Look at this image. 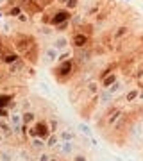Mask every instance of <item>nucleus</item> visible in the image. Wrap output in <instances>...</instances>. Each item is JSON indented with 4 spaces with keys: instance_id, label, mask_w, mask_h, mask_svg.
Listing matches in <instances>:
<instances>
[{
    "instance_id": "1",
    "label": "nucleus",
    "mask_w": 143,
    "mask_h": 161,
    "mask_svg": "<svg viewBox=\"0 0 143 161\" xmlns=\"http://www.w3.org/2000/svg\"><path fill=\"white\" fill-rule=\"evenodd\" d=\"M77 68L79 64L74 58L66 59V61H61V63H56V66H52V77L59 82V84H66L68 80L74 79V75L77 74Z\"/></svg>"
},
{
    "instance_id": "2",
    "label": "nucleus",
    "mask_w": 143,
    "mask_h": 161,
    "mask_svg": "<svg viewBox=\"0 0 143 161\" xmlns=\"http://www.w3.org/2000/svg\"><path fill=\"white\" fill-rule=\"evenodd\" d=\"M38 41L34 40V36H30V34H23V32H18V34L13 36V47H14V50L20 54V56H25L32 47L36 45Z\"/></svg>"
},
{
    "instance_id": "3",
    "label": "nucleus",
    "mask_w": 143,
    "mask_h": 161,
    "mask_svg": "<svg viewBox=\"0 0 143 161\" xmlns=\"http://www.w3.org/2000/svg\"><path fill=\"white\" fill-rule=\"evenodd\" d=\"M70 43H72V47H74V48H86V47L91 45V36H88L86 32L75 29L74 32H72Z\"/></svg>"
},
{
    "instance_id": "4",
    "label": "nucleus",
    "mask_w": 143,
    "mask_h": 161,
    "mask_svg": "<svg viewBox=\"0 0 143 161\" xmlns=\"http://www.w3.org/2000/svg\"><path fill=\"white\" fill-rule=\"evenodd\" d=\"M70 18H72V11H68L66 7H57L52 11V20H50V25L52 27H56L59 23L63 22H68Z\"/></svg>"
},
{
    "instance_id": "5",
    "label": "nucleus",
    "mask_w": 143,
    "mask_h": 161,
    "mask_svg": "<svg viewBox=\"0 0 143 161\" xmlns=\"http://www.w3.org/2000/svg\"><path fill=\"white\" fill-rule=\"evenodd\" d=\"M122 115H124V109H122V108H114V106H113V108L104 115V118H106V125H107V127H114V125H116V122L122 118Z\"/></svg>"
},
{
    "instance_id": "6",
    "label": "nucleus",
    "mask_w": 143,
    "mask_h": 161,
    "mask_svg": "<svg viewBox=\"0 0 143 161\" xmlns=\"http://www.w3.org/2000/svg\"><path fill=\"white\" fill-rule=\"evenodd\" d=\"M57 58H59V50H56L52 45L43 48V52H41V61L45 64H56Z\"/></svg>"
},
{
    "instance_id": "7",
    "label": "nucleus",
    "mask_w": 143,
    "mask_h": 161,
    "mask_svg": "<svg viewBox=\"0 0 143 161\" xmlns=\"http://www.w3.org/2000/svg\"><path fill=\"white\" fill-rule=\"evenodd\" d=\"M36 129V134H38V138L41 140H48V136H50L52 132H50V127H48V122L47 120H36V124H32Z\"/></svg>"
},
{
    "instance_id": "8",
    "label": "nucleus",
    "mask_w": 143,
    "mask_h": 161,
    "mask_svg": "<svg viewBox=\"0 0 143 161\" xmlns=\"http://www.w3.org/2000/svg\"><path fill=\"white\" fill-rule=\"evenodd\" d=\"M54 150H57L59 156H72L75 154V143L74 142H59L54 147Z\"/></svg>"
},
{
    "instance_id": "9",
    "label": "nucleus",
    "mask_w": 143,
    "mask_h": 161,
    "mask_svg": "<svg viewBox=\"0 0 143 161\" xmlns=\"http://www.w3.org/2000/svg\"><path fill=\"white\" fill-rule=\"evenodd\" d=\"M98 92H100V82H98V80H86L84 84H82V93H84V95L97 97Z\"/></svg>"
},
{
    "instance_id": "10",
    "label": "nucleus",
    "mask_w": 143,
    "mask_h": 161,
    "mask_svg": "<svg viewBox=\"0 0 143 161\" xmlns=\"http://www.w3.org/2000/svg\"><path fill=\"white\" fill-rule=\"evenodd\" d=\"M114 95L109 90H102L100 88V92H98V95H97V104L98 106H109V104H113V100H114Z\"/></svg>"
},
{
    "instance_id": "11",
    "label": "nucleus",
    "mask_w": 143,
    "mask_h": 161,
    "mask_svg": "<svg viewBox=\"0 0 143 161\" xmlns=\"http://www.w3.org/2000/svg\"><path fill=\"white\" fill-rule=\"evenodd\" d=\"M129 34H131V25H118V27L111 32V38H113V41H122Z\"/></svg>"
},
{
    "instance_id": "12",
    "label": "nucleus",
    "mask_w": 143,
    "mask_h": 161,
    "mask_svg": "<svg viewBox=\"0 0 143 161\" xmlns=\"http://www.w3.org/2000/svg\"><path fill=\"white\" fill-rule=\"evenodd\" d=\"M68 45H70V38L66 34H59L56 40L52 41V47H54L56 50H59V52L66 50V48H68Z\"/></svg>"
},
{
    "instance_id": "13",
    "label": "nucleus",
    "mask_w": 143,
    "mask_h": 161,
    "mask_svg": "<svg viewBox=\"0 0 143 161\" xmlns=\"http://www.w3.org/2000/svg\"><path fill=\"white\" fill-rule=\"evenodd\" d=\"M57 136L61 142H75L77 140V132L72 127H64L63 131H57Z\"/></svg>"
},
{
    "instance_id": "14",
    "label": "nucleus",
    "mask_w": 143,
    "mask_h": 161,
    "mask_svg": "<svg viewBox=\"0 0 143 161\" xmlns=\"http://www.w3.org/2000/svg\"><path fill=\"white\" fill-rule=\"evenodd\" d=\"M22 13H23V9H22L20 4H9V7L6 9V16L11 18V20H16Z\"/></svg>"
},
{
    "instance_id": "15",
    "label": "nucleus",
    "mask_w": 143,
    "mask_h": 161,
    "mask_svg": "<svg viewBox=\"0 0 143 161\" xmlns=\"http://www.w3.org/2000/svg\"><path fill=\"white\" fill-rule=\"evenodd\" d=\"M29 147H30V150H36V152H43V150L47 149V142L41 138H32L30 140V143H29Z\"/></svg>"
},
{
    "instance_id": "16",
    "label": "nucleus",
    "mask_w": 143,
    "mask_h": 161,
    "mask_svg": "<svg viewBox=\"0 0 143 161\" xmlns=\"http://www.w3.org/2000/svg\"><path fill=\"white\" fill-rule=\"evenodd\" d=\"M20 59H22V56H20V54H18L16 50H11V52H7L6 56L2 58V63H4V64H7V66H9V64L16 63V61H20Z\"/></svg>"
},
{
    "instance_id": "17",
    "label": "nucleus",
    "mask_w": 143,
    "mask_h": 161,
    "mask_svg": "<svg viewBox=\"0 0 143 161\" xmlns=\"http://www.w3.org/2000/svg\"><path fill=\"white\" fill-rule=\"evenodd\" d=\"M116 80H118V74L113 72V74H109L107 77H104V79L100 80V88H102V90H107L109 86H113Z\"/></svg>"
},
{
    "instance_id": "18",
    "label": "nucleus",
    "mask_w": 143,
    "mask_h": 161,
    "mask_svg": "<svg viewBox=\"0 0 143 161\" xmlns=\"http://www.w3.org/2000/svg\"><path fill=\"white\" fill-rule=\"evenodd\" d=\"M36 118H38V115H36L34 111H23L22 113V120L25 125H32V124H36Z\"/></svg>"
},
{
    "instance_id": "19",
    "label": "nucleus",
    "mask_w": 143,
    "mask_h": 161,
    "mask_svg": "<svg viewBox=\"0 0 143 161\" xmlns=\"http://www.w3.org/2000/svg\"><path fill=\"white\" fill-rule=\"evenodd\" d=\"M125 82H124V80H120V79H118V80H116V82H114V84H113V86H109L107 88V90H109V92H111V93H113V95H114V97H116V95H118V93H122V92H124V90H125Z\"/></svg>"
},
{
    "instance_id": "20",
    "label": "nucleus",
    "mask_w": 143,
    "mask_h": 161,
    "mask_svg": "<svg viewBox=\"0 0 143 161\" xmlns=\"http://www.w3.org/2000/svg\"><path fill=\"white\" fill-rule=\"evenodd\" d=\"M140 92H141V90H140V88H131V90H129V92H125V102H134V100H138V97H140Z\"/></svg>"
},
{
    "instance_id": "21",
    "label": "nucleus",
    "mask_w": 143,
    "mask_h": 161,
    "mask_svg": "<svg viewBox=\"0 0 143 161\" xmlns=\"http://www.w3.org/2000/svg\"><path fill=\"white\" fill-rule=\"evenodd\" d=\"M13 100H14V93H0V108H9Z\"/></svg>"
},
{
    "instance_id": "22",
    "label": "nucleus",
    "mask_w": 143,
    "mask_h": 161,
    "mask_svg": "<svg viewBox=\"0 0 143 161\" xmlns=\"http://www.w3.org/2000/svg\"><path fill=\"white\" fill-rule=\"evenodd\" d=\"M9 120H11V125H22L23 120H22V111H14L9 115Z\"/></svg>"
},
{
    "instance_id": "23",
    "label": "nucleus",
    "mask_w": 143,
    "mask_h": 161,
    "mask_svg": "<svg viewBox=\"0 0 143 161\" xmlns=\"http://www.w3.org/2000/svg\"><path fill=\"white\" fill-rule=\"evenodd\" d=\"M59 142H61V140L57 136V132H52L50 136H48V140H47V149H54Z\"/></svg>"
},
{
    "instance_id": "24",
    "label": "nucleus",
    "mask_w": 143,
    "mask_h": 161,
    "mask_svg": "<svg viewBox=\"0 0 143 161\" xmlns=\"http://www.w3.org/2000/svg\"><path fill=\"white\" fill-rule=\"evenodd\" d=\"M114 68H116L114 64H111V66H107V68H102L100 72H98V80H102L104 77H107L109 74H113V72H114Z\"/></svg>"
},
{
    "instance_id": "25",
    "label": "nucleus",
    "mask_w": 143,
    "mask_h": 161,
    "mask_svg": "<svg viewBox=\"0 0 143 161\" xmlns=\"http://www.w3.org/2000/svg\"><path fill=\"white\" fill-rule=\"evenodd\" d=\"M77 129H79L80 132H82V134H84V136H88V138H91V129H90V127H88V124H84V122H80L79 125H77Z\"/></svg>"
},
{
    "instance_id": "26",
    "label": "nucleus",
    "mask_w": 143,
    "mask_h": 161,
    "mask_svg": "<svg viewBox=\"0 0 143 161\" xmlns=\"http://www.w3.org/2000/svg\"><path fill=\"white\" fill-rule=\"evenodd\" d=\"M70 25H72V23H70V20H68V22H63V23H59V25H56L54 29H56V32H59V34H64V32L68 31Z\"/></svg>"
},
{
    "instance_id": "27",
    "label": "nucleus",
    "mask_w": 143,
    "mask_h": 161,
    "mask_svg": "<svg viewBox=\"0 0 143 161\" xmlns=\"http://www.w3.org/2000/svg\"><path fill=\"white\" fill-rule=\"evenodd\" d=\"M13 158H14V154H13L11 150L0 149V159H2V161H13Z\"/></svg>"
},
{
    "instance_id": "28",
    "label": "nucleus",
    "mask_w": 143,
    "mask_h": 161,
    "mask_svg": "<svg viewBox=\"0 0 143 161\" xmlns=\"http://www.w3.org/2000/svg\"><path fill=\"white\" fill-rule=\"evenodd\" d=\"M79 4H80V0H66V4H64L63 7H66L68 11H75V9L79 7Z\"/></svg>"
},
{
    "instance_id": "29",
    "label": "nucleus",
    "mask_w": 143,
    "mask_h": 161,
    "mask_svg": "<svg viewBox=\"0 0 143 161\" xmlns=\"http://www.w3.org/2000/svg\"><path fill=\"white\" fill-rule=\"evenodd\" d=\"M70 159H72V161H90L84 152H75V154L70 156Z\"/></svg>"
},
{
    "instance_id": "30",
    "label": "nucleus",
    "mask_w": 143,
    "mask_h": 161,
    "mask_svg": "<svg viewBox=\"0 0 143 161\" xmlns=\"http://www.w3.org/2000/svg\"><path fill=\"white\" fill-rule=\"evenodd\" d=\"M40 32H41V34H45V36H52L54 32H56V29H54L52 25H41Z\"/></svg>"
},
{
    "instance_id": "31",
    "label": "nucleus",
    "mask_w": 143,
    "mask_h": 161,
    "mask_svg": "<svg viewBox=\"0 0 143 161\" xmlns=\"http://www.w3.org/2000/svg\"><path fill=\"white\" fill-rule=\"evenodd\" d=\"M48 127H50V132H57V129H59V120L52 116L50 120H48Z\"/></svg>"
},
{
    "instance_id": "32",
    "label": "nucleus",
    "mask_w": 143,
    "mask_h": 161,
    "mask_svg": "<svg viewBox=\"0 0 143 161\" xmlns=\"http://www.w3.org/2000/svg\"><path fill=\"white\" fill-rule=\"evenodd\" d=\"M50 158H52L50 152H45V150H43V152H40V154H38L36 161H50Z\"/></svg>"
},
{
    "instance_id": "33",
    "label": "nucleus",
    "mask_w": 143,
    "mask_h": 161,
    "mask_svg": "<svg viewBox=\"0 0 143 161\" xmlns=\"http://www.w3.org/2000/svg\"><path fill=\"white\" fill-rule=\"evenodd\" d=\"M16 20H18L20 23H29V22H30V14H27V13L23 11L22 14H20V16L16 18Z\"/></svg>"
},
{
    "instance_id": "34",
    "label": "nucleus",
    "mask_w": 143,
    "mask_h": 161,
    "mask_svg": "<svg viewBox=\"0 0 143 161\" xmlns=\"http://www.w3.org/2000/svg\"><path fill=\"white\" fill-rule=\"evenodd\" d=\"M20 156H22V159H23V161H30V159H34L30 150H22V152H20Z\"/></svg>"
},
{
    "instance_id": "35",
    "label": "nucleus",
    "mask_w": 143,
    "mask_h": 161,
    "mask_svg": "<svg viewBox=\"0 0 143 161\" xmlns=\"http://www.w3.org/2000/svg\"><path fill=\"white\" fill-rule=\"evenodd\" d=\"M36 2H38V4H40L41 7H43V9H47V7L50 6V4H54L56 0H36Z\"/></svg>"
},
{
    "instance_id": "36",
    "label": "nucleus",
    "mask_w": 143,
    "mask_h": 161,
    "mask_svg": "<svg viewBox=\"0 0 143 161\" xmlns=\"http://www.w3.org/2000/svg\"><path fill=\"white\" fill-rule=\"evenodd\" d=\"M9 115H11L9 113V108H0V118L6 120V118H9Z\"/></svg>"
},
{
    "instance_id": "37",
    "label": "nucleus",
    "mask_w": 143,
    "mask_h": 161,
    "mask_svg": "<svg viewBox=\"0 0 143 161\" xmlns=\"http://www.w3.org/2000/svg\"><path fill=\"white\" fill-rule=\"evenodd\" d=\"M57 2V6H64V4H66V0H56Z\"/></svg>"
},
{
    "instance_id": "38",
    "label": "nucleus",
    "mask_w": 143,
    "mask_h": 161,
    "mask_svg": "<svg viewBox=\"0 0 143 161\" xmlns=\"http://www.w3.org/2000/svg\"><path fill=\"white\" fill-rule=\"evenodd\" d=\"M138 100H141V102H143V88H141V92H140V97H138Z\"/></svg>"
},
{
    "instance_id": "39",
    "label": "nucleus",
    "mask_w": 143,
    "mask_h": 161,
    "mask_svg": "<svg viewBox=\"0 0 143 161\" xmlns=\"http://www.w3.org/2000/svg\"><path fill=\"white\" fill-rule=\"evenodd\" d=\"M50 161H61V159H59L57 156H52V158H50Z\"/></svg>"
},
{
    "instance_id": "40",
    "label": "nucleus",
    "mask_w": 143,
    "mask_h": 161,
    "mask_svg": "<svg viewBox=\"0 0 143 161\" xmlns=\"http://www.w3.org/2000/svg\"><path fill=\"white\" fill-rule=\"evenodd\" d=\"M4 16H6V11H2V9H0V20H2Z\"/></svg>"
},
{
    "instance_id": "41",
    "label": "nucleus",
    "mask_w": 143,
    "mask_h": 161,
    "mask_svg": "<svg viewBox=\"0 0 143 161\" xmlns=\"http://www.w3.org/2000/svg\"><path fill=\"white\" fill-rule=\"evenodd\" d=\"M6 4V0H0V6H4Z\"/></svg>"
},
{
    "instance_id": "42",
    "label": "nucleus",
    "mask_w": 143,
    "mask_h": 161,
    "mask_svg": "<svg viewBox=\"0 0 143 161\" xmlns=\"http://www.w3.org/2000/svg\"><path fill=\"white\" fill-rule=\"evenodd\" d=\"M127 161H131V159H127Z\"/></svg>"
},
{
    "instance_id": "43",
    "label": "nucleus",
    "mask_w": 143,
    "mask_h": 161,
    "mask_svg": "<svg viewBox=\"0 0 143 161\" xmlns=\"http://www.w3.org/2000/svg\"><path fill=\"white\" fill-rule=\"evenodd\" d=\"M127 2H129V0H127Z\"/></svg>"
},
{
    "instance_id": "44",
    "label": "nucleus",
    "mask_w": 143,
    "mask_h": 161,
    "mask_svg": "<svg viewBox=\"0 0 143 161\" xmlns=\"http://www.w3.org/2000/svg\"><path fill=\"white\" fill-rule=\"evenodd\" d=\"M0 161H2V159H0Z\"/></svg>"
}]
</instances>
